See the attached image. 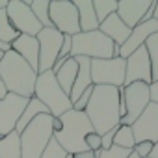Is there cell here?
Listing matches in <instances>:
<instances>
[{
    "mask_svg": "<svg viewBox=\"0 0 158 158\" xmlns=\"http://www.w3.org/2000/svg\"><path fill=\"white\" fill-rule=\"evenodd\" d=\"M88 115L93 130L102 136L108 130L119 127L121 114H119V88L112 86H93L91 99L88 108L84 110Z\"/></svg>",
    "mask_w": 158,
    "mask_h": 158,
    "instance_id": "cell-1",
    "label": "cell"
},
{
    "mask_svg": "<svg viewBox=\"0 0 158 158\" xmlns=\"http://www.w3.org/2000/svg\"><path fill=\"white\" fill-rule=\"evenodd\" d=\"M0 76L8 93L21 95L24 99L34 97L37 73L13 50H8L0 61Z\"/></svg>",
    "mask_w": 158,
    "mask_h": 158,
    "instance_id": "cell-2",
    "label": "cell"
},
{
    "mask_svg": "<svg viewBox=\"0 0 158 158\" xmlns=\"http://www.w3.org/2000/svg\"><path fill=\"white\" fill-rule=\"evenodd\" d=\"M61 128L58 132H54V139L60 143V147L67 152V154H74V152H86V136L95 132L88 115L84 112H76V110H69L60 117Z\"/></svg>",
    "mask_w": 158,
    "mask_h": 158,
    "instance_id": "cell-3",
    "label": "cell"
},
{
    "mask_svg": "<svg viewBox=\"0 0 158 158\" xmlns=\"http://www.w3.org/2000/svg\"><path fill=\"white\" fill-rule=\"evenodd\" d=\"M54 136V117L50 114L37 115L21 132V158H41L48 141Z\"/></svg>",
    "mask_w": 158,
    "mask_h": 158,
    "instance_id": "cell-4",
    "label": "cell"
},
{
    "mask_svg": "<svg viewBox=\"0 0 158 158\" xmlns=\"http://www.w3.org/2000/svg\"><path fill=\"white\" fill-rule=\"evenodd\" d=\"M34 97L37 101H41L48 114L56 119H60L65 112L73 110V104L69 101V95L60 88L58 80L52 71L41 73L37 74V80H35V88H34Z\"/></svg>",
    "mask_w": 158,
    "mask_h": 158,
    "instance_id": "cell-5",
    "label": "cell"
},
{
    "mask_svg": "<svg viewBox=\"0 0 158 158\" xmlns=\"http://www.w3.org/2000/svg\"><path fill=\"white\" fill-rule=\"evenodd\" d=\"M84 56L89 60H110L114 58V41L106 37L101 30L78 32L73 35L71 58Z\"/></svg>",
    "mask_w": 158,
    "mask_h": 158,
    "instance_id": "cell-6",
    "label": "cell"
},
{
    "mask_svg": "<svg viewBox=\"0 0 158 158\" xmlns=\"http://www.w3.org/2000/svg\"><path fill=\"white\" fill-rule=\"evenodd\" d=\"M125 65H127V61L123 58L91 60V82H93V86L123 88L125 86Z\"/></svg>",
    "mask_w": 158,
    "mask_h": 158,
    "instance_id": "cell-7",
    "label": "cell"
},
{
    "mask_svg": "<svg viewBox=\"0 0 158 158\" xmlns=\"http://www.w3.org/2000/svg\"><path fill=\"white\" fill-rule=\"evenodd\" d=\"M52 28H56L63 35H76L80 32L78 23V11L73 4V0H50L48 8Z\"/></svg>",
    "mask_w": 158,
    "mask_h": 158,
    "instance_id": "cell-8",
    "label": "cell"
},
{
    "mask_svg": "<svg viewBox=\"0 0 158 158\" xmlns=\"http://www.w3.org/2000/svg\"><path fill=\"white\" fill-rule=\"evenodd\" d=\"M8 19L11 23V26L21 34V35H32L35 37L43 26L39 24V21L35 19V15L32 13L30 6L24 2V0H10V4L6 8Z\"/></svg>",
    "mask_w": 158,
    "mask_h": 158,
    "instance_id": "cell-9",
    "label": "cell"
},
{
    "mask_svg": "<svg viewBox=\"0 0 158 158\" xmlns=\"http://www.w3.org/2000/svg\"><path fill=\"white\" fill-rule=\"evenodd\" d=\"M123 97H125V106H127V114L121 119L119 125H132L141 112L149 106L151 102V95H149V84L143 82H134L130 86L123 88Z\"/></svg>",
    "mask_w": 158,
    "mask_h": 158,
    "instance_id": "cell-10",
    "label": "cell"
},
{
    "mask_svg": "<svg viewBox=\"0 0 158 158\" xmlns=\"http://www.w3.org/2000/svg\"><path fill=\"white\" fill-rule=\"evenodd\" d=\"M39 41V69L37 74L47 73L54 67L60 48H61V41H63V34H60L56 28H43L37 35Z\"/></svg>",
    "mask_w": 158,
    "mask_h": 158,
    "instance_id": "cell-11",
    "label": "cell"
},
{
    "mask_svg": "<svg viewBox=\"0 0 158 158\" xmlns=\"http://www.w3.org/2000/svg\"><path fill=\"white\" fill-rule=\"evenodd\" d=\"M28 101L30 99H24L13 93H8L4 99H0V138H4L15 130Z\"/></svg>",
    "mask_w": 158,
    "mask_h": 158,
    "instance_id": "cell-12",
    "label": "cell"
},
{
    "mask_svg": "<svg viewBox=\"0 0 158 158\" xmlns=\"http://www.w3.org/2000/svg\"><path fill=\"white\" fill-rule=\"evenodd\" d=\"M125 61H127V65H125V86H130L134 82H143L149 86L152 84L151 63H149V56H147L145 47H139Z\"/></svg>",
    "mask_w": 158,
    "mask_h": 158,
    "instance_id": "cell-13",
    "label": "cell"
},
{
    "mask_svg": "<svg viewBox=\"0 0 158 158\" xmlns=\"http://www.w3.org/2000/svg\"><path fill=\"white\" fill-rule=\"evenodd\" d=\"M136 143L139 141H158V104L149 102L141 115L130 125Z\"/></svg>",
    "mask_w": 158,
    "mask_h": 158,
    "instance_id": "cell-14",
    "label": "cell"
},
{
    "mask_svg": "<svg viewBox=\"0 0 158 158\" xmlns=\"http://www.w3.org/2000/svg\"><path fill=\"white\" fill-rule=\"evenodd\" d=\"M152 0H117V17L132 30L141 21Z\"/></svg>",
    "mask_w": 158,
    "mask_h": 158,
    "instance_id": "cell-15",
    "label": "cell"
},
{
    "mask_svg": "<svg viewBox=\"0 0 158 158\" xmlns=\"http://www.w3.org/2000/svg\"><path fill=\"white\" fill-rule=\"evenodd\" d=\"M156 32H158V21L151 19V21H147V23H139L136 28H132L128 39H127L125 45L121 47V58L127 60L132 52H136L139 47H143L145 41H147L152 34H156Z\"/></svg>",
    "mask_w": 158,
    "mask_h": 158,
    "instance_id": "cell-16",
    "label": "cell"
},
{
    "mask_svg": "<svg viewBox=\"0 0 158 158\" xmlns=\"http://www.w3.org/2000/svg\"><path fill=\"white\" fill-rule=\"evenodd\" d=\"M11 50L17 52L35 73L39 69V41L37 37H32V35H19L11 45Z\"/></svg>",
    "mask_w": 158,
    "mask_h": 158,
    "instance_id": "cell-17",
    "label": "cell"
},
{
    "mask_svg": "<svg viewBox=\"0 0 158 158\" xmlns=\"http://www.w3.org/2000/svg\"><path fill=\"white\" fill-rule=\"evenodd\" d=\"M76 63H78V73H76V78H74V84H73V89L69 93V101L71 104L80 97L88 88L93 86L91 82V60L89 58H84V56H78L74 58Z\"/></svg>",
    "mask_w": 158,
    "mask_h": 158,
    "instance_id": "cell-18",
    "label": "cell"
},
{
    "mask_svg": "<svg viewBox=\"0 0 158 158\" xmlns=\"http://www.w3.org/2000/svg\"><path fill=\"white\" fill-rule=\"evenodd\" d=\"M99 30L106 35V37H110L115 45H119V47H123L125 45V41L128 39V35H130V28L117 17V13H114V15H110L106 21H102L101 24H99Z\"/></svg>",
    "mask_w": 158,
    "mask_h": 158,
    "instance_id": "cell-19",
    "label": "cell"
},
{
    "mask_svg": "<svg viewBox=\"0 0 158 158\" xmlns=\"http://www.w3.org/2000/svg\"><path fill=\"white\" fill-rule=\"evenodd\" d=\"M73 4L78 11V23H80V32H93L99 30V19L93 8V0H73Z\"/></svg>",
    "mask_w": 158,
    "mask_h": 158,
    "instance_id": "cell-20",
    "label": "cell"
},
{
    "mask_svg": "<svg viewBox=\"0 0 158 158\" xmlns=\"http://www.w3.org/2000/svg\"><path fill=\"white\" fill-rule=\"evenodd\" d=\"M76 73H78V63L74 58H67L63 61V65L54 73L56 80L60 84V88L69 95L71 89H73V84H74V78H76Z\"/></svg>",
    "mask_w": 158,
    "mask_h": 158,
    "instance_id": "cell-21",
    "label": "cell"
},
{
    "mask_svg": "<svg viewBox=\"0 0 158 158\" xmlns=\"http://www.w3.org/2000/svg\"><path fill=\"white\" fill-rule=\"evenodd\" d=\"M41 114H48V110H47V106L41 102V101H37L35 97H32L30 101H28V104H26V108H24V112H23V115H21V119H19V123H17V127H15V132L17 134H21L37 115H41Z\"/></svg>",
    "mask_w": 158,
    "mask_h": 158,
    "instance_id": "cell-22",
    "label": "cell"
},
{
    "mask_svg": "<svg viewBox=\"0 0 158 158\" xmlns=\"http://www.w3.org/2000/svg\"><path fill=\"white\" fill-rule=\"evenodd\" d=\"M21 134L15 130L10 132L8 136L0 138V158H21Z\"/></svg>",
    "mask_w": 158,
    "mask_h": 158,
    "instance_id": "cell-23",
    "label": "cell"
},
{
    "mask_svg": "<svg viewBox=\"0 0 158 158\" xmlns=\"http://www.w3.org/2000/svg\"><path fill=\"white\" fill-rule=\"evenodd\" d=\"M30 6L32 13L35 15V19L39 21V24L43 28H52L50 23V15H48V8H50V0H24Z\"/></svg>",
    "mask_w": 158,
    "mask_h": 158,
    "instance_id": "cell-24",
    "label": "cell"
},
{
    "mask_svg": "<svg viewBox=\"0 0 158 158\" xmlns=\"http://www.w3.org/2000/svg\"><path fill=\"white\" fill-rule=\"evenodd\" d=\"M145 50L149 56V63H151V74H152V82L158 80V32L152 34L147 41H145Z\"/></svg>",
    "mask_w": 158,
    "mask_h": 158,
    "instance_id": "cell-25",
    "label": "cell"
},
{
    "mask_svg": "<svg viewBox=\"0 0 158 158\" xmlns=\"http://www.w3.org/2000/svg\"><path fill=\"white\" fill-rule=\"evenodd\" d=\"M21 34L11 26L10 19H8V13H6V8H0V41L6 43V45H11Z\"/></svg>",
    "mask_w": 158,
    "mask_h": 158,
    "instance_id": "cell-26",
    "label": "cell"
},
{
    "mask_svg": "<svg viewBox=\"0 0 158 158\" xmlns=\"http://www.w3.org/2000/svg\"><path fill=\"white\" fill-rule=\"evenodd\" d=\"M114 145L115 147H121V149H127V151H132L134 149L136 139H134L132 128L128 125H119L117 127L115 136H114Z\"/></svg>",
    "mask_w": 158,
    "mask_h": 158,
    "instance_id": "cell-27",
    "label": "cell"
},
{
    "mask_svg": "<svg viewBox=\"0 0 158 158\" xmlns=\"http://www.w3.org/2000/svg\"><path fill=\"white\" fill-rule=\"evenodd\" d=\"M93 8L99 23H102L117 11V0H93Z\"/></svg>",
    "mask_w": 158,
    "mask_h": 158,
    "instance_id": "cell-28",
    "label": "cell"
},
{
    "mask_svg": "<svg viewBox=\"0 0 158 158\" xmlns=\"http://www.w3.org/2000/svg\"><path fill=\"white\" fill-rule=\"evenodd\" d=\"M132 151H127V149H121V147H115V145H112L110 149H106V151H97L95 152V158H128V154H130Z\"/></svg>",
    "mask_w": 158,
    "mask_h": 158,
    "instance_id": "cell-29",
    "label": "cell"
},
{
    "mask_svg": "<svg viewBox=\"0 0 158 158\" xmlns=\"http://www.w3.org/2000/svg\"><path fill=\"white\" fill-rule=\"evenodd\" d=\"M41 158H67V152L60 147V143L52 138L50 141H48V145H47V149L43 151V154H41Z\"/></svg>",
    "mask_w": 158,
    "mask_h": 158,
    "instance_id": "cell-30",
    "label": "cell"
},
{
    "mask_svg": "<svg viewBox=\"0 0 158 158\" xmlns=\"http://www.w3.org/2000/svg\"><path fill=\"white\" fill-rule=\"evenodd\" d=\"M91 91H93V86H91V88H88L80 97H78V99L73 102V110H76V112H84V110L88 108L89 99H91Z\"/></svg>",
    "mask_w": 158,
    "mask_h": 158,
    "instance_id": "cell-31",
    "label": "cell"
},
{
    "mask_svg": "<svg viewBox=\"0 0 158 158\" xmlns=\"http://www.w3.org/2000/svg\"><path fill=\"white\" fill-rule=\"evenodd\" d=\"M152 141H139V143H136L134 145V149H132V152L134 154H138L139 158H149L151 156V152H152Z\"/></svg>",
    "mask_w": 158,
    "mask_h": 158,
    "instance_id": "cell-32",
    "label": "cell"
},
{
    "mask_svg": "<svg viewBox=\"0 0 158 158\" xmlns=\"http://www.w3.org/2000/svg\"><path fill=\"white\" fill-rule=\"evenodd\" d=\"M86 147H88V151H91V152L101 151V136H99L97 132L88 134V136H86Z\"/></svg>",
    "mask_w": 158,
    "mask_h": 158,
    "instance_id": "cell-33",
    "label": "cell"
},
{
    "mask_svg": "<svg viewBox=\"0 0 158 158\" xmlns=\"http://www.w3.org/2000/svg\"><path fill=\"white\" fill-rule=\"evenodd\" d=\"M115 130H117V127H115V128H112V130H108L106 134H102V136H101V149H102V151H106V149H110V147L114 145Z\"/></svg>",
    "mask_w": 158,
    "mask_h": 158,
    "instance_id": "cell-34",
    "label": "cell"
},
{
    "mask_svg": "<svg viewBox=\"0 0 158 158\" xmlns=\"http://www.w3.org/2000/svg\"><path fill=\"white\" fill-rule=\"evenodd\" d=\"M149 95H151V102L158 104V80H154V82L149 86Z\"/></svg>",
    "mask_w": 158,
    "mask_h": 158,
    "instance_id": "cell-35",
    "label": "cell"
},
{
    "mask_svg": "<svg viewBox=\"0 0 158 158\" xmlns=\"http://www.w3.org/2000/svg\"><path fill=\"white\" fill-rule=\"evenodd\" d=\"M67 158H95V152L86 151V152H74V154H67Z\"/></svg>",
    "mask_w": 158,
    "mask_h": 158,
    "instance_id": "cell-36",
    "label": "cell"
},
{
    "mask_svg": "<svg viewBox=\"0 0 158 158\" xmlns=\"http://www.w3.org/2000/svg\"><path fill=\"white\" fill-rule=\"evenodd\" d=\"M6 95H8V91H6V86L2 82V76H0V99H4Z\"/></svg>",
    "mask_w": 158,
    "mask_h": 158,
    "instance_id": "cell-37",
    "label": "cell"
},
{
    "mask_svg": "<svg viewBox=\"0 0 158 158\" xmlns=\"http://www.w3.org/2000/svg\"><path fill=\"white\" fill-rule=\"evenodd\" d=\"M149 158H158V141H154V145H152V152H151Z\"/></svg>",
    "mask_w": 158,
    "mask_h": 158,
    "instance_id": "cell-38",
    "label": "cell"
},
{
    "mask_svg": "<svg viewBox=\"0 0 158 158\" xmlns=\"http://www.w3.org/2000/svg\"><path fill=\"white\" fill-rule=\"evenodd\" d=\"M154 21H158V0H154V15H152Z\"/></svg>",
    "mask_w": 158,
    "mask_h": 158,
    "instance_id": "cell-39",
    "label": "cell"
},
{
    "mask_svg": "<svg viewBox=\"0 0 158 158\" xmlns=\"http://www.w3.org/2000/svg\"><path fill=\"white\" fill-rule=\"evenodd\" d=\"M0 50H4V52H8V50H11V47H10V45H6V43H2V41H0Z\"/></svg>",
    "mask_w": 158,
    "mask_h": 158,
    "instance_id": "cell-40",
    "label": "cell"
},
{
    "mask_svg": "<svg viewBox=\"0 0 158 158\" xmlns=\"http://www.w3.org/2000/svg\"><path fill=\"white\" fill-rule=\"evenodd\" d=\"M10 4V0H0V8H8Z\"/></svg>",
    "mask_w": 158,
    "mask_h": 158,
    "instance_id": "cell-41",
    "label": "cell"
},
{
    "mask_svg": "<svg viewBox=\"0 0 158 158\" xmlns=\"http://www.w3.org/2000/svg\"><path fill=\"white\" fill-rule=\"evenodd\" d=\"M128 158H139V156H138V154H134V152H130V154H128Z\"/></svg>",
    "mask_w": 158,
    "mask_h": 158,
    "instance_id": "cell-42",
    "label": "cell"
},
{
    "mask_svg": "<svg viewBox=\"0 0 158 158\" xmlns=\"http://www.w3.org/2000/svg\"><path fill=\"white\" fill-rule=\"evenodd\" d=\"M4 54H6L4 50H0V61H2V58H4Z\"/></svg>",
    "mask_w": 158,
    "mask_h": 158,
    "instance_id": "cell-43",
    "label": "cell"
}]
</instances>
